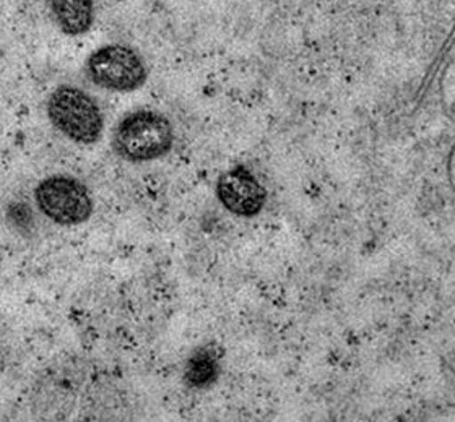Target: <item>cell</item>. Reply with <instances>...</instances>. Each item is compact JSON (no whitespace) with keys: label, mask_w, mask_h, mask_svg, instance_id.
Returning a JSON list of instances; mask_svg holds the SVG:
<instances>
[{"label":"cell","mask_w":455,"mask_h":422,"mask_svg":"<svg viewBox=\"0 0 455 422\" xmlns=\"http://www.w3.org/2000/svg\"><path fill=\"white\" fill-rule=\"evenodd\" d=\"M217 197L228 211L251 218L266 207L267 190L246 166H236L220 176Z\"/></svg>","instance_id":"5b68a950"},{"label":"cell","mask_w":455,"mask_h":422,"mask_svg":"<svg viewBox=\"0 0 455 422\" xmlns=\"http://www.w3.org/2000/svg\"><path fill=\"white\" fill-rule=\"evenodd\" d=\"M57 28L67 36H82L95 23V0H48Z\"/></svg>","instance_id":"8992f818"},{"label":"cell","mask_w":455,"mask_h":422,"mask_svg":"<svg viewBox=\"0 0 455 422\" xmlns=\"http://www.w3.org/2000/svg\"><path fill=\"white\" fill-rule=\"evenodd\" d=\"M217 376H219L217 353L209 347L194 351L184 370L186 384L192 388H205L217 380Z\"/></svg>","instance_id":"52a82bcc"},{"label":"cell","mask_w":455,"mask_h":422,"mask_svg":"<svg viewBox=\"0 0 455 422\" xmlns=\"http://www.w3.org/2000/svg\"><path fill=\"white\" fill-rule=\"evenodd\" d=\"M46 111L54 129L78 145H93L103 135L105 119L100 106L76 86H59L49 96Z\"/></svg>","instance_id":"7a4b0ae2"},{"label":"cell","mask_w":455,"mask_h":422,"mask_svg":"<svg viewBox=\"0 0 455 422\" xmlns=\"http://www.w3.org/2000/svg\"><path fill=\"white\" fill-rule=\"evenodd\" d=\"M35 200L39 210L57 225H82L93 213L90 190L84 182L68 176L41 180L35 190Z\"/></svg>","instance_id":"277c9868"},{"label":"cell","mask_w":455,"mask_h":422,"mask_svg":"<svg viewBox=\"0 0 455 422\" xmlns=\"http://www.w3.org/2000/svg\"><path fill=\"white\" fill-rule=\"evenodd\" d=\"M174 145V129L170 119L150 109L124 115L114 129L113 148L119 158L145 163L166 156Z\"/></svg>","instance_id":"6da1fadb"},{"label":"cell","mask_w":455,"mask_h":422,"mask_svg":"<svg viewBox=\"0 0 455 422\" xmlns=\"http://www.w3.org/2000/svg\"><path fill=\"white\" fill-rule=\"evenodd\" d=\"M86 76L100 88L114 93H132L147 82L142 56L124 44L96 49L86 60Z\"/></svg>","instance_id":"3957f363"}]
</instances>
